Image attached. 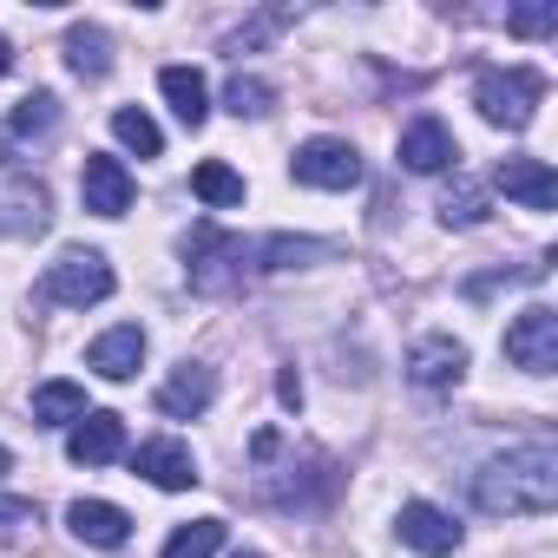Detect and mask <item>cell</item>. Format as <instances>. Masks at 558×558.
I'll use <instances>...</instances> for the list:
<instances>
[{
	"instance_id": "30",
	"label": "cell",
	"mask_w": 558,
	"mask_h": 558,
	"mask_svg": "<svg viewBox=\"0 0 558 558\" xmlns=\"http://www.w3.org/2000/svg\"><path fill=\"white\" fill-rule=\"evenodd\" d=\"M283 21H290V14H263V21H250L243 34H230L223 47H230V53H243V47H256V40H269V34H276V27H283Z\"/></svg>"
},
{
	"instance_id": "18",
	"label": "cell",
	"mask_w": 558,
	"mask_h": 558,
	"mask_svg": "<svg viewBox=\"0 0 558 558\" xmlns=\"http://www.w3.org/2000/svg\"><path fill=\"white\" fill-rule=\"evenodd\" d=\"M453 158H460V145H453V132H447L440 119H414V125L401 132V165H408V171H427V178H434V171H447Z\"/></svg>"
},
{
	"instance_id": "27",
	"label": "cell",
	"mask_w": 558,
	"mask_h": 558,
	"mask_svg": "<svg viewBox=\"0 0 558 558\" xmlns=\"http://www.w3.org/2000/svg\"><path fill=\"white\" fill-rule=\"evenodd\" d=\"M276 106V93H269V80H256V73H236L230 86H223V112L230 119H263Z\"/></svg>"
},
{
	"instance_id": "3",
	"label": "cell",
	"mask_w": 558,
	"mask_h": 558,
	"mask_svg": "<svg viewBox=\"0 0 558 558\" xmlns=\"http://www.w3.org/2000/svg\"><path fill=\"white\" fill-rule=\"evenodd\" d=\"M538 99H545V80L532 66H480V80H473V106L499 132H525Z\"/></svg>"
},
{
	"instance_id": "23",
	"label": "cell",
	"mask_w": 558,
	"mask_h": 558,
	"mask_svg": "<svg viewBox=\"0 0 558 558\" xmlns=\"http://www.w3.org/2000/svg\"><path fill=\"white\" fill-rule=\"evenodd\" d=\"M316 256H329L323 236H256V269H296Z\"/></svg>"
},
{
	"instance_id": "11",
	"label": "cell",
	"mask_w": 558,
	"mask_h": 558,
	"mask_svg": "<svg viewBox=\"0 0 558 558\" xmlns=\"http://www.w3.org/2000/svg\"><path fill=\"white\" fill-rule=\"evenodd\" d=\"M395 532H401V545H414L421 558H447V551H460V525H453L440 506H427V499H408L401 519H395Z\"/></svg>"
},
{
	"instance_id": "1",
	"label": "cell",
	"mask_w": 558,
	"mask_h": 558,
	"mask_svg": "<svg viewBox=\"0 0 558 558\" xmlns=\"http://www.w3.org/2000/svg\"><path fill=\"white\" fill-rule=\"evenodd\" d=\"M473 506L493 519H519V512H551L558 506V447L551 440H525L499 460H486L473 473Z\"/></svg>"
},
{
	"instance_id": "22",
	"label": "cell",
	"mask_w": 558,
	"mask_h": 558,
	"mask_svg": "<svg viewBox=\"0 0 558 558\" xmlns=\"http://www.w3.org/2000/svg\"><path fill=\"white\" fill-rule=\"evenodd\" d=\"M112 138H119L125 151H138V158H158V151H165V132H158V119H151L145 106H119V112H112Z\"/></svg>"
},
{
	"instance_id": "29",
	"label": "cell",
	"mask_w": 558,
	"mask_h": 558,
	"mask_svg": "<svg viewBox=\"0 0 558 558\" xmlns=\"http://www.w3.org/2000/svg\"><path fill=\"white\" fill-rule=\"evenodd\" d=\"M27 525H40V506L34 499H0V538H21Z\"/></svg>"
},
{
	"instance_id": "33",
	"label": "cell",
	"mask_w": 558,
	"mask_h": 558,
	"mask_svg": "<svg viewBox=\"0 0 558 558\" xmlns=\"http://www.w3.org/2000/svg\"><path fill=\"white\" fill-rule=\"evenodd\" d=\"M8 460H14V453H8V447H0V473H8Z\"/></svg>"
},
{
	"instance_id": "16",
	"label": "cell",
	"mask_w": 558,
	"mask_h": 558,
	"mask_svg": "<svg viewBox=\"0 0 558 558\" xmlns=\"http://www.w3.org/2000/svg\"><path fill=\"white\" fill-rule=\"evenodd\" d=\"M66 525H73L80 545H99V551H112V545L132 538V519H125V506H112V499H73V506H66Z\"/></svg>"
},
{
	"instance_id": "14",
	"label": "cell",
	"mask_w": 558,
	"mask_h": 558,
	"mask_svg": "<svg viewBox=\"0 0 558 558\" xmlns=\"http://www.w3.org/2000/svg\"><path fill=\"white\" fill-rule=\"evenodd\" d=\"M210 401H217V368H210V362H184V368L158 388V414H165V421H197Z\"/></svg>"
},
{
	"instance_id": "26",
	"label": "cell",
	"mask_w": 558,
	"mask_h": 558,
	"mask_svg": "<svg viewBox=\"0 0 558 558\" xmlns=\"http://www.w3.org/2000/svg\"><path fill=\"white\" fill-rule=\"evenodd\" d=\"M217 545H223V519H191L165 538V558H217Z\"/></svg>"
},
{
	"instance_id": "21",
	"label": "cell",
	"mask_w": 558,
	"mask_h": 558,
	"mask_svg": "<svg viewBox=\"0 0 558 558\" xmlns=\"http://www.w3.org/2000/svg\"><path fill=\"white\" fill-rule=\"evenodd\" d=\"M86 414V388L80 381H40L34 388V421L40 427H73Z\"/></svg>"
},
{
	"instance_id": "6",
	"label": "cell",
	"mask_w": 558,
	"mask_h": 558,
	"mask_svg": "<svg viewBox=\"0 0 558 558\" xmlns=\"http://www.w3.org/2000/svg\"><path fill=\"white\" fill-rule=\"evenodd\" d=\"M506 362L525 375H558V310L532 303L506 323Z\"/></svg>"
},
{
	"instance_id": "7",
	"label": "cell",
	"mask_w": 558,
	"mask_h": 558,
	"mask_svg": "<svg viewBox=\"0 0 558 558\" xmlns=\"http://www.w3.org/2000/svg\"><path fill=\"white\" fill-rule=\"evenodd\" d=\"M60 132V99L53 93H27L14 112H8V125H0V165H14V158H27L40 138H53Z\"/></svg>"
},
{
	"instance_id": "17",
	"label": "cell",
	"mask_w": 558,
	"mask_h": 558,
	"mask_svg": "<svg viewBox=\"0 0 558 558\" xmlns=\"http://www.w3.org/2000/svg\"><path fill=\"white\" fill-rule=\"evenodd\" d=\"M493 184H499L512 204H525V210H551V204H558V178H551L545 158H506Z\"/></svg>"
},
{
	"instance_id": "9",
	"label": "cell",
	"mask_w": 558,
	"mask_h": 558,
	"mask_svg": "<svg viewBox=\"0 0 558 558\" xmlns=\"http://www.w3.org/2000/svg\"><path fill=\"white\" fill-rule=\"evenodd\" d=\"M132 466H138L151 486H165V493H184V486H197V480H204V473H197V460H191V447H184V440H171V434L138 440V447H132Z\"/></svg>"
},
{
	"instance_id": "12",
	"label": "cell",
	"mask_w": 558,
	"mask_h": 558,
	"mask_svg": "<svg viewBox=\"0 0 558 558\" xmlns=\"http://www.w3.org/2000/svg\"><path fill=\"white\" fill-rule=\"evenodd\" d=\"M47 217H53V197H47L40 178L0 184V236H34V230H47Z\"/></svg>"
},
{
	"instance_id": "31",
	"label": "cell",
	"mask_w": 558,
	"mask_h": 558,
	"mask_svg": "<svg viewBox=\"0 0 558 558\" xmlns=\"http://www.w3.org/2000/svg\"><path fill=\"white\" fill-rule=\"evenodd\" d=\"M276 395H283V408H303V381H296V368L276 381Z\"/></svg>"
},
{
	"instance_id": "20",
	"label": "cell",
	"mask_w": 558,
	"mask_h": 558,
	"mask_svg": "<svg viewBox=\"0 0 558 558\" xmlns=\"http://www.w3.org/2000/svg\"><path fill=\"white\" fill-rule=\"evenodd\" d=\"M66 66H73L80 80H106V73H112V34L93 27V21L66 27Z\"/></svg>"
},
{
	"instance_id": "28",
	"label": "cell",
	"mask_w": 558,
	"mask_h": 558,
	"mask_svg": "<svg viewBox=\"0 0 558 558\" xmlns=\"http://www.w3.org/2000/svg\"><path fill=\"white\" fill-rule=\"evenodd\" d=\"M506 27H512V34H551V27H558V0H545V8H512Z\"/></svg>"
},
{
	"instance_id": "8",
	"label": "cell",
	"mask_w": 558,
	"mask_h": 558,
	"mask_svg": "<svg viewBox=\"0 0 558 558\" xmlns=\"http://www.w3.org/2000/svg\"><path fill=\"white\" fill-rule=\"evenodd\" d=\"M80 197H86L93 217H125V210H132V171H125L119 158H106V151H86V165H80Z\"/></svg>"
},
{
	"instance_id": "2",
	"label": "cell",
	"mask_w": 558,
	"mask_h": 558,
	"mask_svg": "<svg viewBox=\"0 0 558 558\" xmlns=\"http://www.w3.org/2000/svg\"><path fill=\"white\" fill-rule=\"evenodd\" d=\"M184 269H191V290L230 296L243 276L256 269V243H243V236H230V230H217V223H197V230L184 236Z\"/></svg>"
},
{
	"instance_id": "4",
	"label": "cell",
	"mask_w": 558,
	"mask_h": 558,
	"mask_svg": "<svg viewBox=\"0 0 558 558\" xmlns=\"http://www.w3.org/2000/svg\"><path fill=\"white\" fill-rule=\"evenodd\" d=\"M119 290V276L99 250H60L40 276V303H60V310H93Z\"/></svg>"
},
{
	"instance_id": "32",
	"label": "cell",
	"mask_w": 558,
	"mask_h": 558,
	"mask_svg": "<svg viewBox=\"0 0 558 558\" xmlns=\"http://www.w3.org/2000/svg\"><path fill=\"white\" fill-rule=\"evenodd\" d=\"M14 73V47H8V34H0V80Z\"/></svg>"
},
{
	"instance_id": "19",
	"label": "cell",
	"mask_w": 558,
	"mask_h": 558,
	"mask_svg": "<svg viewBox=\"0 0 558 558\" xmlns=\"http://www.w3.org/2000/svg\"><path fill=\"white\" fill-rule=\"evenodd\" d=\"M158 93L171 99V112H178L191 132L210 119V86H204V73H197V66H165V73H158Z\"/></svg>"
},
{
	"instance_id": "34",
	"label": "cell",
	"mask_w": 558,
	"mask_h": 558,
	"mask_svg": "<svg viewBox=\"0 0 558 558\" xmlns=\"http://www.w3.org/2000/svg\"><path fill=\"white\" fill-rule=\"evenodd\" d=\"M236 558H263V551H236Z\"/></svg>"
},
{
	"instance_id": "15",
	"label": "cell",
	"mask_w": 558,
	"mask_h": 558,
	"mask_svg": "<svg viewBox=\"0 0 558 558\" xmlns=\"http://www.w3.org/2000/svg\"><path fill=\"white\" fill-rule=\"evenodd\" d=\"M138 362H145V329H138V323H119V329H106V336L86 349V368L106 375V381H132Z\"/></svg>"
},
{
	"instance_id": "25",
	"label": "cell",
	"mask_w": 558,
	"mask_h": 558,
	"mask_svg": "<svg viewBox=\"0 0 558 558\" xmlns=\"http://www.w3.org/2000/svg\"><path fill=\"white\" fill-rule=\"evenodd\" d=\"M480 217H486V191H480L473 178H453L447 197H440V223H447V230H473Z\"/></svg>"
},
{
	"instance_id": "13",
	"label": "cell",
	"mask_w": 558,
	"mask_h": 558,
	"mask_svg": "<svg viewBox=\"0 0 558 558\" xmlns=\"http://www.w3.org/2000/svg\"><path fill=\"white\" fill-rule=\"evenodd\" d=\"M466 375V342H453V336H421L414 349H408V381L414 388H453Z\"/></svg>"
},
{
	"instance_id": "10",
	"label": "cell",
	"mask_w": 558,
	"mask_h": 558,
	"mask_svg": "<svg viewBox=\"0 0 558 558\" xmlns=\"http://www.w3.org/2000/svg\"><path fill=\"white\" fill-rule=\"evenodd\" d=\"M66 453H73V466H106V460H119V453H125V421H119L112 408H86V414L73 421Z\"/></svg>"
},
{
	"instance_id": "24",
	"label": "cell",
	"mask_w": 558,
	"mask_h": 558,
	"mask_svg": "<svg viewBox=\"0 0 558 558\" xmlns=\"http://www.w3.org/2000/svg\"><path fill=\"white\" fill-rule=\"evenodd\" d=\"M191 191H197L210 210H236V204H243V178H236L230 165H217V158H204V165L191 171Z\"/></svg>"
},
{
	"instance_id": "5",
	"label": "cell",
	"mask_w": 558,
	"mask_h": 558,
	"mask_svg": "<svg viewBox=\"0 0 558 558\" xmlns=\"http://www.w3.org/2000/svg\"><path fill=\"white\" fill-rule=\"evenodd\" d=\"M290 178L310 184V191H355L362 184V151L349 138H310V145H296Z\"/></svg>"
}]
</instances>
